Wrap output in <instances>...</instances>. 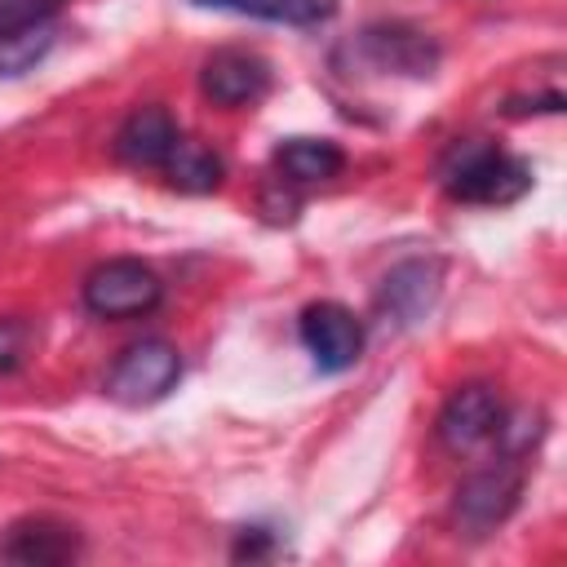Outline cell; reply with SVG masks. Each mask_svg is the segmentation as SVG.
<instances>
[{
	"mask_svg": "<svg viewBox=\"0 0 567 567\" xmlns=\"http://www.w3.org/2000/svg\"><path fill=\"white\" fill-rule=\"evenodd\" d=\"M439 186L456 199V204H514L532 190V168L501 151L496 142H483V137H465V142H452L447 155L439 159Z\"/></svg>",
	"mask_w": 567,
	"mask_h": 567,
	"instance_id": "cell-1",
	"label": "cell"
},
{
	"mask_svg": "<svg viewBox=\"0 0 567 567\" xmlns=\"http://www.w3.org/2000/svg\"><path fill=\"white\" fill-rule=\"evenodd\" d=\"M177 381H182L177 346L164 337H142L106 372V394L124 408H151V403L168 399L177 390Z\"/></svg>",
	"mask_w": 567,
	"mask_h": 567,
	"instance_id": "cell-2",
	"label": "cell"
},
{
	"mask_svg": "<svg viewBox=\"0 0 567 567\" xmlns=\"http://www.w3.org/2000/svg\"><path fill=\"white\" fill-rule=\"evenodd\" d=\"M164 301V279L137 257H111L84 275V306L97 319H137Z\"/></svg>",
	"mask_w": 567,
	"mask_h": 567,
	"instance_id": "cell-3",
	"label": "cell"
},
{
	"mask_svg": "<svg viewBox=\"0 0 567 567\" xmlns=\"http://www.w3.org/2000/svg\"><path fill=\"white\" fill-rule=\"evenodd\" d=\"M518 496H523V461L496 456V465L474 470L456 487V501H452L456 527L465 536H487L518 509Z\"/></svg>",
	"mask_w": 567,
	"mask_h": 567,
	"instance_id": "cell-4",
	"label": "cell"
},
{
	"mask_svg": "<svg viewBox=\"0 0 567 567\" xmlns=\"http://www.w3.org/2000/svg\"><path fill=\"white\" fill-rule=\"evenodd\" d=\"M297 337H301L310 363L328 377L350 372L363 354V319L341 301H310L297 319Z\"/></svg>",
	"mask_w": 567,
	"mask_h": 567,
	"instance_id": "cell-5",
	"label": "cell"
},
{
	"mask_svg": "<svg viewBox=\"0 0 567 567\" xmlns=\"http://www.w3.org/2000/svg\"><path fill=\"white\" fill-rule=\"evenodd\" d=\"M501 416H505L501 394L492 385H483V381H470V385H461V390L447 394L434 430H439V443L447 452L465 456V452H478V447H487L496 439Z\"/></svg>",
	"mask_w": 567,
	"mask_h": 567,
	"instance_id": "cell-6",
	"label": "cell"
},
{
	"mask_svg": "<svg viewBox=\"0 0 567 567\" xmlns=\"http://www.w3.org/2000/svg\"><path fill=\"white\" fill-rule=\"evenodd\" d=\"M199 89H204L208 102H217L226 111H239V106H252L257 97H266L270 66L252 49H217L199 66Z\"/></svg>",
	"mask_w": 567,
	"mask_h": 567,
	"instance_id": "cell-7",
	"label": "cell"
},
{
	"mask_svg": "<svg viewBox=\"0 0 567 567\" xmlns=\"http://www.w3.org/2000/svg\"><path fill=\"white\" fill-rule=\"evenodd\" d=\"M359 53L377 71H394V75H412V80L434 75V66H439V44L425 31L408 27V22H372V27H363Z\"/></svg>",
	"mask_w": 567,
	"mask_h": 567,
	"instance_id": "cell-8",
	"label": "cell"
},
{
	"mask_svg": "<svg viewBox=\"0 0 567 567\" xmlns=\"http://www.w3.org/2000/svg\"><path fill=\"white\" fill-rule=\"evenodd\" d=\"M439 284H443V266L430 261V257H412V261H399L385 279H381V292H377V306L385 319H394L399 328L416 323L430 315V306L439 301Z\"/></svg>",
	"mask_w": 567,
	"mask_h": 567,
	"instance_id": "cell-9",
	"label": "cell"
},
{
	"mask_svg": "<svg viewBox=\"0 0 567 567\" xmlns=\"http://www.w3.org/2000/svg\"><path fill=\"white\" fill-rule=\"evenodd\" d=\"M80 554V532L62 518H18L4 540H0V558L22 563V567H62Z\"/></svg>",
	"mask_w": 567,
	"mask_h": 567,
	"instance_id": "cell-10",
	"label": "cell"
},
{
	"mask_svg": "<svg viewBox=\"0 0 567 567\" xmlns=\"http://www.w3.org/2000/svg\"><path fill=\"white\" fill-rule=\"evenodd\" d=\"M177 137L182 133H177V124L164 106H137L115 133V155L133 168H164Z\"/></svg>",
	"mask_w": 567,
	"mask_h": 567,
	"instance_id": "cell-11",
	"label": "cell"
},
{
	"mask_svg": "<svg viewBox=\"0 0 567 567\" xmlns=\"http://www.w3.org/2000/svg\"><path fill=\"white\" fill-rule=\"evenodd\" d=\"M275 168L284 173L288 186H315L337 177L346 168V155L328 137H288L275 146Z\"/></svg>",
	"mask_w": 567,
	"mask_h": 567,
	"instance_id": "cell-12",
	"label": "cell"
},
{
	"mask_svg": "<svg viewBox=\"0 0 567 567\" xmlns=\"http://www.w3.org/2000/svg\"><path fill=\"white\" fill-rule=\"evenodd\" d=\"M164 173H168V186H177L186 195H208V190L221 186L226 164H221V155L213 146L195 142V137H177V146L164 159Z\"/></svg>",
	"mask_w": 567,
	"mask_h": 567,
	"instance_id": "cell-13",
	"label": "cell"
},
{
	"mask_svg": "<svg viewBox=\"0 0 567 567\" xmlns=\"http://www.w3.org/2000/svg\"><path fill=\"white\" fill-rule=\"evenodd\" d=\"M190 4L226 9V13L279 22V27H319V22H328L337 13V0H190Z\"/></svg>",
	"mask_w": 567,
	"mask_h": 567,
	"instance_id": "cell-14",
	"label": "cell"
},
{
	"mask_svg": "<svg viewBox=\"0 0 567 567\" xmlns=\"http://www.w3.org/2000/svg\"><path fill=\"white\" fill-rule=\"evenodd\" d=\"M58 40V27L53 22H35V27H22V31H9L0 35V75H27L35 62H44V53L53 49Z\"/></svg>",
	"mask_w": 567,
	"mask_h": 567,
	"instance_id": "cell-15",
	"label": "cell"
},
{
	"mask_svg": "<svg viewBox=\"0 0 567 567\" xmlns=\"http://www.w3.org/2000/svg\"><path fill=\"white\" fill-rule=\"evenodd\" d=\"M62 4L66 0H0V35L35 27V22H53Z\"/></svg>",
	"mask_w": 567,
	"mask_h": 567,
	"instance_id": "cell-16",
	"label": "cell"
},
{
	"mask_svg": "<svg viewBox=\"0 0 567 567\" xmlns=\"http://www.w3.org/2000/svg\"><path fill=\"white\" fill-rule=\"evenodd\" d=\"M31 346V328L22 319H0V372H13L27 359Z\"/></svg>",
	"mask_w": 567,
	"mask_h": 567,
	"instance_id": "cell-17",
	"label": "cell"
},
{
	"mask_svg": "<svg viewBox=\"0 0 567 567\" xmlns=\"http://www.w3.org/2000/svg\"><path fill=\"white\" fill-rule=\"evenodd\" d=\"M275 549V536L266 532V527H239V536H235V545H230V554L244 563V558H266Z\"/></svg>",
	"mask_w": 567,
	"mask_h": 567,
	"instance_id": "cell-18",
	"label": "cell"
}]
</instances>
